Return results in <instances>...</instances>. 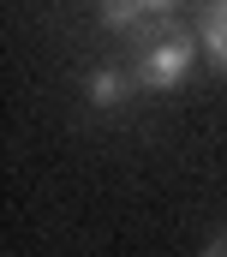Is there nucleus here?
<instances>
[{
  "label": "nucleus",
  "mask_w": 227,
  "mask_h": 257,
  "mask_svg": "<svg viewBox=\"0 0 227 257\" xmlns=\"http://www.w3.org/2000/svg\"><path fill=\"white\" fill-rule=\"evenodd\" d=\"M144 6H150V12H162V6H173V0H144Z\"/></svg>",
  "instance_id": "obj_6"
},
{
  "label": "nucleus",
  "mask_w": 227,
  "mask_h": 257,
  "mask_svg": "<svg viewBox=\"0 0 227 257\" xmlns=\"http://www.w3.org/2000/svg\"><path fill=\"white\" fill-rule=\"evenodd\" d=\"M197 42H203V54L227 72V0H209V12H203V30H197Z\"/></svg>",
  "instance_id": "obj_2"
},
{
  "label": "nucleus",
  "mask_w": 227,
  "mask_h": 257,
  "mask_svg": "<svg viewBox=\"0 0 227 257\" xmlns=\"http://www.w3.org/2000/svg\"><path fill=\"white\" fill-rule=\"evenodd\" d=\"M84 96H90L96 108H113V102H126V78H120V72H90Z\"/></svg>",
  "instance_id": "obj_4"
},
{
  "label": "nucleus",
  "mask_w": 227,
  "mask_h": 257,
  "mask_svg": "<svg viewBox=\"0 0 227 257\" xmlns=\"http://www.w3.org/2000/svg\"><path fill=\"white\" fill-rule=\"evenodd\" d=\"M96 18H102L108 30H138V24L150 18V6H144V0H96Z\"/></svg>",
  "instance_id": "obj_3"
},
{
  "label": "nucleus",
  "mask_w": 227,
  "mask_h": 257,
  "mask_svg": "<svg viewBox=\"0 0 227 257\" xmlns=\"http://www.w3.org/2000/svg\"><path fill=\"white\" fill-rule=\"evenodd\" d=\"M203 257H227V233H221V239H215V245H209Z\"/></svg>",
  "instance_id": "obj_5"
},
{
  "label": "nucleus",
  "mask_w": 227,
  "mask_h": 257,
  "mask_svg": "<svg viewBox=\"0 0 227 257\" xmlns=\"http://www.w3.org/2000/svg\"><path fill=\"white\" fill-rule=\"evenodd\" d=\"M191 60H197V42H191V30H162L156 42H144V48H138L132 78H138V84H150V90H173V84H185Z\"/></svg>",
  "instance_id": "obj_1"
}]
</instances>
